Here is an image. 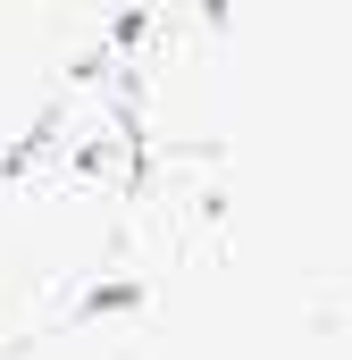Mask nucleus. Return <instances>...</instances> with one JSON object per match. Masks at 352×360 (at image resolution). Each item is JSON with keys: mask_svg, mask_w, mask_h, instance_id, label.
<instances>
[]
</instances>
